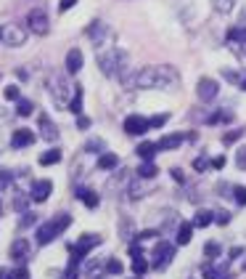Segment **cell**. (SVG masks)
Instances as JSON below:
<instances>
[{"mask_svg":"<svg viewBox=\"0 0 246 279\" xmlns=\"http://www.w3.org/2000/svg\"><path fill=\"white\" fill-rule=\"evenodd\" d=\"M8 181H11V173H8V170H0V186H6Z\"/></svg>","mask_w":246,"mask_h":279,"instance_id":"45","label":"cell"},{"mask_svg":"<svg viewBox=\"0 0 246 279\" xmlns=\"http://www.w3.org/2000/svg\"><path fill=\"white\" fill-rule=\"evenodd\" d=\"M27 202H30V197H16L14 208H16V210H24V208H27Z\"/></svg>","mask_w":246,"mask_h":279,"instance_id":"40","label":"cell"},{"mask_svg":"<svg viewBox=\"0 0 246 279\" xmlns=\"http://www.w3.org/2000/svg\"><path fill=\"white\" fill-rule=\"evenodd\" d=\"M235 138H241V130H233V133H225V138H222V141H225V144H233Z\"/></svg>","mask_w":246,"mask_h":279,"instance_id":"39","label":"cell"},{"mask_svg":"<svg viewBox=\"0 0 246 279\" xmlns=\"http://www.w3.org/2000/svg\"><path fill=\"white\" fill-rule=\"evenodd\" d=\"M156 173H159V170H156L154 162H143V165L138 167V175H140V178H154Z\"/></svg>","mask_w":246,"mask_h":279,"instance_id":"27","label":"cell"},{"mask_svg":"<svg viewBox=\"0 0 246 279\" xmlns=\"http://www.w3.org/2000/svg\"><path fill=\"white\" fill-rule=\"evenodd\" d=\"M235 165H238L241 170H246V146H241L238 152H235Z\"/></svg>","mask_w":246,"mask_h":279,"instance_id":"34","label":"cell"},{"mask_svg":"<svg viewBox=\"0 0 246 279\" xmlns=\"http://www.w3.org/2000/svg\"><path fill=\"white\" fill-rule=\"evenodd\" d=\"M212 6H214V11H220V14H228V11H233L235 0H212Z\"/></svg>","mask_w":246,"mask_h":279,"instance_id":"29","label":"cell"},{"mask_svg":"<svg viewBox=\"0 0 246 279\" xmlns=\"http://www.w3.org/2000/svg\"><path fill=\"white\" fill-rule=\"evenodd\" d=\"M56 162H61V152H56V149L40 154V165H56Z\"/></svg>","mask_w":246,"mask_h":279,"instance_id":"25","label":"cell"},{"mask_svg":"<svg viewBox=\"0 0 246 279\" xmlns=\"http://www.w3.org/2000/svg\"><path fill=\"white\" fill-rule=\"evenodd\" d=\"M11 258H14V260H22V263H24L27 258H30V245H27L24 237L16 239L14 245H11Z\"/></svg>","mask_w":246,"mask_h":279,"instance_id":"16","label":"cell"},{"mask_svg":"<svg viewBox=\"0 0 246 279\" xmlns=\"http://www.w3.org/2000/svg\"><path fill=\"white\" fill-rule=\"evenodd\" d=\"M85 152H106V146H103L101 138H90V141L85 144Z\"/></svg>","mask_w":246,"mask_h":279,"instance_id":"30","label":"cell"},{"mask_svg":"<svg viewBox=\"0 0 246 279\" xmlns=\"http://www.w3.org/2000/svg\"><path fill=\"white\" fill-rule=\"evenodd\" d=\"M206 165H209V160H206V157H198V160L193 162V167H196V170H204Z\"/></svg>","mask_w":246,"mask_h":279,"instance_id":"42","label":"cell"},{"mask_svg":"<svg viewBox=\"0 0 246 279\" xmlns=\"http://www.w3.org/2000/svg\"><path fill=\"white\" fill-rule=\"evenodd\" d=\"M196 93H198V99L201 101H214L217 99V93H220V85H217V80H212V77H201L198 80V88H196Z\"/></svg>","mask_w":246,"mask_h":279,"instance_id":"9","label":"cell"},{"mask_svg":"<svg viewBox=\"0 0 246 279\" xmlns=\"http://www.w3.org/2000/svg\"><path fill=\"white\" fill-rule=\"evenodd\" d=\"M235 255H243V247H233L230 250V258H235Z\"/></svg>","mask_w":246,"mask_h":279,"instance_id":"48","label":"cell"},{"mask_svg":"<svg viewBox=\"0 0 246 279\" xmlns=\"http://www.w3.org/2000/svg\"><path fill=\"white\" fill-rule=\"evenodd\" d=\"M222 279H230V276H222Z\"/></svg>","mask_w":246,"mask_h":279,"instance_id":"52","label":"cell"},{"mask_svg":"<svg viewBox=\"0 0 246 279\" xmlns=\"http://www.w3.org/2000/svg\"><path fill=\"white\" fill-rule=\"evenodd\" d=\"M82 64H85V59H82V51L80 48H72L69 53H66V64H64V67H66V72H69V74H77L82 69Z\"/></svg>","mask_w":246,"mask_h":279,"instance_id":"15","label":"cell"},{"mask_svg":"<svg viewBox=\"0 0 246 279\" xmlns=\"http://www.w3.org/2000/svg\"><path fill=\"white\" fill-rule=\"evenodd\" d=\"M212 165L217 167V170H220V167L225 165V157H214V160H212Z\"/></svg>","mask_w":246,"mask_h":279,"instance_id":"47","label":"cell"},{"mask_svg":"<svg viewBox=\"0 0 246 279\" xmlns=\"http://www.w3.org/2000/svg\"><path fill=\"white\" fill-rule=\"evenodd\" d=\"M3 96H6L8 101H19V99H22V93H19V88H16V85H8V88L3 90Z\"/></svg>","mask_w":246,"mask_h":279,"instance_id":"33","label":"cell"},{"mask_svg":"<svg viewBox=\"0 0 246 279\" xmlns=\"http://www.w3.org/2000/svg\"><path fill=\"white\" fill-rule=\"evenodd\" d=\"M238 85H241V88L246 90V74H243V77H238Z\"/></svg>","mask_w":246,"mask_h":279,"instance_id":"50","label":"cell"},{"mask_svg":"<svg viewBox=\"0 0 246 279\" xmlns=\"http://www.w3.org/2000/svg\"><path fill=\"white\" fill-rule=\"evenodd\" d=\"M103 268H106V274H122L125 271V266H122L117 258H109L106 263H103Z\"/></svg>","mask_w":246,"mask_h":279,"instance_id":"28","label":"cell"},{"mask_svg":"<svg viewBox=\"0 0 246 279\" xmlns=\"http://www.w3.org/2000/svg\"><path fill=\"white\" fill-rule=\"evenodd\" d=\"M27 27H30L35 35H48V32H51L48 14H45L43 8H35V11H30V16H27Z\"/></svg>","mask_w":246,"mask_h":279,"instance_id":"7","label":"cell"},{"mask_svg":"<svg viewBox=\"0 0 246 279\" xmlns=\"http://www.w3.org/2000/svg\"><path fill=\"white\" fill-rule=\"evenodd\" d=\"M98 67L103 74L114 77L117 72L127 67V53L122 48H114V45H106V51H98Z\"/></svg>","mask_w":246,"mask_h":279,"instance_id":"3","label":"cell"},{"mask_svg":"<svg viewBox=\"0 0 246 279\" xmlns=\"http://www.w3.org/2000/svg\"><path fill=\"white\" fill-rule=\"evenodd\" d=\"M214 221L220 223V226H225V223L230 221V213L228 210H214Z\"/></svg>","mask_w":246,"mask_h":279,"instance_id":"35","label":"cell"},{"mask_svg":"<svg viewBox=\"0 0 246 279\" xmlns=\"http://www.w3.org/2000/svg\"><path fill=\"white\" fill-rule=\"evenodd\" d=\"M11 279H27V268H19V271H14Z\"/></svg>","mask_w":246,"mask_h":279,"instance_id":"46","label":"cell"},{"mask_svg":"<svg viewBox=\"0 0 246 279\" xmlns=\"http://www.w3.org/2000/svg\"><path fill=\"white\" fill-rule=\"evenodd\" d=\"M77 200L82 202V205H88V208H98V194L96 192H93V189H85V186H82V189H77Z\"/></svg>","mask_w":246,"mask_h":279,"instance_id":"17","label":"cell"},{"mask_svg":"<svg viewBox=\"0 0 246 279\" xmlns=\"http://www.w3.org/2000/svg\"><path fill=\"white\" fill-rule=\"evenodd\" d=\"M172 258H175V245H169V242H159V245L154 247V253H151L148 266L156 268V271H162V268H167L169 263H172Z\"/></svg>","mask_w":246,"mask_h":279,"instance_id":"4","label":"cell"},{"mask_svg":"<svg viewBox=\"0 0 246 279\" xmlns=\"http://www.w3.org/2000/svg\"><path fill=\"white\" fill-rule=\"evenodd\" d=\"M180 144H183V136L167 133V136H162V138H159V141H156V149H164V152H167V149H177Z\"/></svg>","mask_w":246,"mask_h":279,"instance_id":"18","label":"cell"},{"mask_svg":"<svg viewBox=\"0 0 246 279\" xmlns=\"http://www.w3.org/2000/svg\"><path fill=\"white\" fill-rule=\"evenodd\" d=\"M191 237H193V223L183 221L180 226H177V245H188V242H191Z\"/></svg>","mask_w":246,"mask_h":279,"instance_id":"19","label":"cell"},{"mask_svg":"<svg viewBox=\"0 0 246 279\" xmlns=\"http://www.w3.org/2000/svg\"><path fill=\"white\" fill-rule=\"evenodd\" d=\"M130 234H132V223H130V221H127V223L122 221V239H125V242H130V239H132Z\"/></svg>","mask_w":246,"mask_h":279,"instance_id":"37","label":"cell"},{"mask_svg":"<svg viewBox=\"0 0 246 279\" xmlns=\"http://www.w3.org/2000/svg\"><path fill=\"white\" fill-rule=\"evenodd\" d=\"M0 210H3V208H0Z\"/></svg>","mask_w":246,"mask_h":279,"instance_id":"53","label":"cell"},{"mask_svg":"<svg viewBox=\"0 0 246 279\" xmlns=\"http://www.w3.org/2000/svg\"><path fill=\"white\" fill-rule=\"evenodd\" d=\"M32 144H35V133H32V130H27V128L14 130V136H11V146L14 149H24V146H32Z\"/></svg>","mask_w":246,"mask_h":279,"instance_id":"14","label":"cell"},{"mask_svg":"<svg viewBox=\"0 0 246 279\" xmlns=\"http://www.w3.org/2000/svg\"><path fill=\"white\" fill-rule=\"evenodd\" d=\"M74 3H77V0H61V3H59L61 14H64V11H69V8H74Z\"/></svg>","mask_w":246,"mask_h":279,"instance_id":"41","label":"cell"},{"mask_svg":"<svg viewBox=\"0 0 246 279\" xmlns=\"http://www.w3.org/2000/svg\"><path fill=\"white\" fill-rule=\"evenodd\" d=\"M32 109H35V104H32L30 99H19V101H16V115L30 117V115H32Z\"/></svg>","mask_w":246,"mask_h":279,"instance_id":"24","label":"cell"},{"mask_svg":"<svg viewBox=\"0 0 246 279\" xmlns=\"http://www.w3.org/2000/svg\"><path fill=\"white\" fill-rule=\"evenodd\" d=\"M204 255L214 260L217 255H220V245H217V242H206V245H204Z\"/></svg>","mask_w":246,"mask_h":279,"instance_id":"31","label":"cell"},{"mask_svg":"<svg viewBox=\"0 0 246 279\" xmlns=\"http://www.w3.org/2000/svg\"><path fill=\"white\" fill-rule=\"evenodd\" d=\"M138 157H143L146 162H151L154 160V154H156V144H151V141H143V144H138Z\"/></svg>","mask_w":246,"mask_h":279,"instance_id":"21","label":"cell"},{"mask_svg":"<svg viewBox=\"0 0 246 279\" xmlns=\"http://www.w3.org/2000/svg\"><path fill=\"white\" fill-rule=\"evenodd\" d=\"M0 40H3V27H0Z\"/></svg>","mask_w":246,"mask_h":279,"instance_id":"51","label":"cell"},{"mask_svg":"<svg viewBox=\"0 0 246 279\" xmlns=\"http://www.w3.org/2000/svg\"><path fill=\"white\" fill-rule=\"evenodd\" d=\"M69 109L74 112V115H80V112H82V85H74V96L69 101Z\"/></svg>","mask_w":246,"mask_h":279,"instance_id":"22","label":"cell"},{"mask_svg":"<svg viewBox=\"0 0 246 279\" xmlns=\"http://www.w3.org/2000/svg\"><path fill=\"white\" fill-rule=\"evenodd\" d=\"M88 37H90L93 45H103V43H106V37H109V27L103 22H93L88 27Z\"/></svg>","mask_w":246,"mask_h":279,"instance_id":"13","label":"cell"},{"mask_svg":"<svg viewBox=\"0 0 246 279\" xmlns=\"http://www.w3.org/2000/svg\"><path fill=\"white\" fill-rule=\"evenodd\" d=\"M169 173H172V178H175V181H180V183L185 181V175H183V170H180V167H175V170H169Z\"/></svg>","mask_w":246,"mask_h":279,"instance_id":"43","label":"cell"},{"mask_svg":"<svg viewBox=\"0 0 246 279\" xmlns=\"http://www.w3.org/2000/svg\"><path fill=\"white\" fill-rule=\"evenodd\" d=\"M117 165H119V157L111 154V152H103L98 157V167H101V170H114Z\"/></svg>","mask_w":246,"mask_h":279,"instance_id":"20","label":"cell"},{"mask_svg":"<svg viewBox=\"0 0 246 279\" xmlns=\"http://www.w3.org/2000/svg\"><path fill=\"white\" fill-rule=\"evenodd\" d=\"M132 85L135 88H148V90H169L180 85V74L172 67H143L140 72L132 74Z\"/></svg>","mask_w":246,"mask_h":279,"instance_id":"1","label":"cell"},{"mask_svg":"<svg viewBox=\"0 0 246 279\" xmlns=\"http://www.w3.org/2000/svg\"><path fill=\"white\" fill-rule=\"evenodd\" d=\"M212 221H214V213L212 210H198L196 218H193V226H209Z\"/></svg>","mask_w":246,"mask_h":279,"instance_id":"23","label":"cell"},{"mask_svg":"<svg viewBox=\"0 0 246 279\" xmlns=\"http://www.w3.org/2000/svg\"><path fill=\"white\" fill-rule=\"evenodd\" d=\"M233 197L238 205H246V186H233Z\"/></svg>","mask_w":246,"mask_h":279,"instance_id":"32","label":"cell"},{"mask_svg":"<svg viewBox=\"0 0 246 279\" xmlns=\"http://www.w3.org/2000/svg\"><path fill=\"white\" fill-rule=\"evenodd\" d=\"M164 123H167V115H156V117L148 120V128H162Z\"/></svg>","mask_w":246,"mask_h":279,"instance_id":"36","label":"cell"},{"mask_svg":"<svg viewBox=\"0 0 246 279\" xmlns=\"http://www.w3.org/2000/svg\"><path fill=\"white\" fill-rule=\"evenodd\" d=\"M98 245H101V237L98 234H82L77 245H69V253H72L74 260H82L93 247H98Z\"/></svg>","mask_w":246,"mask_h":279,"instance_id":"6","label":"cell"},{"mask_svg":"<svg viewBox=\"0 0 246 279\" xmlns=\"http://www.w3.org/2000/svg\"><path fill=\"white\" fill-rule=\"evenodd\" d=\"M51 192H53V183H51L48 178L35 181L32 189H30V200H32V202H45V200L51 197Z\"/></svg>","mask_w":246,"mask_h":279,"instance_id":"11","label":"cell"},{"mask_svg":"<svg viewBox=\"0 0 246 279\" xmlns=\"http://www.w3.org/2000/svg\"><path fill=\"white\" fill-rule=\"evenodd\" d=\"M77 128H80V130H88V128H90V117L77 115Z\"/></svg>","mask_w":246,"mask_h":279,"instance_id":"38","label":"cell"},{"mask_svg":"<svg viewBox=\"0 0 246 279\" xmlns=\"http://www.w3.org/2000/svg\"><path fill=\"white\" fill-rule=\"evenodd\" d=\"M30 223H35V213H24V218H22V226H30Z\"/></svg>","mask_w":246,"mask_h":279,"instance_id":"44","label":"cell"},{"mask_svg":"<svg viewBox=\"0 0 246 279\" xmlns=\"http://www.w3.org/2000/svg\"><path fill=\"white\" fill-rule=\"evenodd\" d=\"M0 279H11V271H6V268H0Z\"/></svg>","mask_w":246,"mask_h":279,"instance_id":"49","label":"cell"},{"mask_svg":"<svg viewBox=\"0 0 246 279\" xmlns=\"http://www.w3.org/2000/svg\"><path fill=\"white\" fill-rule=\"evenodd\" d=\"M37 125H40V136L45 138V141H56V138H59V128H56V123L45 115V112L37 117Z\"/></svg>","mask_w":246,"mask_h":279,"instance_id":"12","label":"cell"},{"mask_svg":"<svg viewBox=\"0 0 246 279\" xmlns=\"http://www.w3.org/2000/svg\"><path fill=\"white\" fill-rule=\"evenodd\" d=\"M48 85H51V96L59 107H66L69 104V90H74V85H66V80L61 74H51L48 77Z\"/></svg>","mask_w":246,"mask_h":279,"instance_id":"5","label":"cell"},{"mask_svg":"<svg viewBox=\"0 0 246 279\" xmlns=\"http://www.w3.org/2000/svg\"><path fill=\"white\" fill-rule=\"evenodd\" d=\"M122 128H125L127 136H143L148 130V120L140 117V115H130V117H125V125Z\"/></svg>","mask_w":246,"mask_h":279,"instance_id":"10","label":"cell"},{"mask_svg":"<svg viewBox=\"0 0 246 279\" xmlns=\"http://www.w3.org/2000/svg\"><path fill=\"white\" fill-rule=\"evenodd\" d=\"M222 276H228L222 266H206L204 268V279H222Z\"/></svg>","mask_w":246,"mask_h":279,"instance_id":"26","label":"cell"},{"mask_svg":"<svg viewBox=\"0 0 246 279\" xmlns=\"http://www.w3.org/2000/svg\"><path fill=\"white\" fill-rule=\"evenodd\" d=\"M24 40H27L24 27H19V24H6V27H3V43H6V45L16 48V45H24Z\"/></svg>","mask_w":246,"mask_h":279,"instance_id":"8","label":"cell"},{"mask_svg":"<svg viewBox=\"0 0 246 279\" xmlns=\"http://www.w3.org/2000/svg\"><path fill=\"white\" fill-rule=\"evenodd\" d=\"M69 226H72V216L69 213H59L56 218H51V221H45V223L37 226V242H40V245H51V242L59 234H64Z\"/></svg>","mask_w":246,"mask_h":279,"instance_id":"2","label":"cell"}]
</instances>
